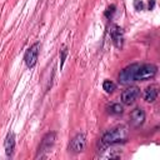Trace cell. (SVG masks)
I'll list each match as a JSON object with an SVG mask.
<instances>
[{"instance_id":"1","label":"cell","mask_w":160,"mask_h":160,"mask_svg":"<svg viewBox=\"0 0 160 160\" xmlns=\"http://www.w3.org/2000/svg\"><path fill=\"white\" fill-rule=\"evenodd\" d=\"M128 136H129V130L124 125H118L112 129H109L108 131L104 132V135L101 136V139L99 141V144L101 146V151H104V149L110 145L125 142L128 140Z\"/></svg>"},{"instance_id":"2","label":"cell","mask_w":160,"mask_h":160,"mask_svg":"<svg viewBox=\"0 0 160 160\" xmlns=\"http://www.w3.org/2000/svg\"><path fill=\"white\" fill-rule=\"evenodd\" d=\"M55 139H56V132L55 131H50L48 134L44 135L40 145H39V150L38 154L35 155V159H44L48 156V152L51 150V148L55 144Z\"/></svg>"},{"instance_id":"3","label":"cell","mask_w":160,"mask_h":160,"mask_svg":"<svg viewBox=\"0 0 160 160\" xmlns=\"http://www.w3.org/2000/svg\"><path fill=\"white\" fill-rule=\"evenodd\" d=\"M158 72V66L154 64H139L136 74H135V81H145L152 79Z\"/></svg>"},{"instance_id":"4","label":"cell","mask_w":160,"mask_h":160,"mask_svg":"<svg viewBox=\"0 0 160 160\" xmlns=\"http://www.w3.org/2000/svg\"><path fill=\"white\" fill-rule=\"evenodd\" d=\"M138 66H139V64L135 62V64H131V65H128L126 68H124L119 74V84L128 85V84L135 81V74H136Z\"/></svg>"},{"instance_id":"5","label":"cell","mask_w":160,"mask_h":160,"mask_svg":"<svg viewBox=\"0 0 160 160\" xmlns=\"http://www.w3.org/2000/svg\"><path fill=\"white\" fill-rule=\"evenodd\" d=\"M85 145H86V138H85V134L79 132V134H76V135L70 140L69 146H68V150H69V152L79 154V152H81V151H84Z\"/></svg>"},{"instance_id":"6","label":"cell","mask_w":160,"mask_h":160,"mask_svg":"<svg viewBox=\"0 0 160 160\" xmlns=\"http://www.w3.org/2000/svg\"><path fill=\"white\" fill-rule=\"evenodd\" d=\"M39 50H40V42H35L32 44L25 52L24 55V61L26 64V66L29 69L34 68L38 62V58H39Z\"/></svg>"},{"instance_id":"7","label":"cell","mask_w":160,"mask_h":160,"mask_svg":"<svg viewBox=\"0 0 160 160\" xmlns=\"http://www.w3.org/2000/svg\"><path fill=\"white\" fill-rule=\"evenodd\" d=\"M109 34H110L111 41L115 45V48L121 49L122 45H124V31H122V29L120 26L112 24L109 28Z\"/></svg>"},{"instance_id":"8","label":"cell","mask_w":160,"mask_h":160,"mask_svg":"<svg viewBox=\"0 0 160 160\" xmlns=\"http://www.w3.org/2000/svg\"><path fill=\"white\" fill-rule=\"evenodd\" d=\"M140 95V89L138 86H130L121 92V102L124 105H131L136 101Z\"/></svg>"},{"instance_id":"9","label":"cell","mask_w":160,"mask_h":160,"mask_svg":"<svg viewBox=\"0 0 160 160\" xmlns=\"http://www.w3.org/2000/svg\"><path fill=\"white\" fill-rule=\"evenodd\" d=\"M145 121V111L141 108H135L130 112V122L134 128H139Z\"/></svg>"},{"instance_id":"10","label":"cell","mask_w":160,"mask_h":160,"mask_svg":"<svg viewBox=\"0 0 160 160\" xmlns=\"http://www.w3.org/2000/svg\"><path fill=\"white\" fill-rule=\"evenodd\" d=\"M15 134L12 131H9L6 134V138H5V141H4V148H5V154L8 158H11L12 154H14V150H15Z\"/></svg>"},{"instance_id":"11","label":"cell","mask_w":160,"mask_h":160,"mask_svg":"<svg viewBox=\"0 0 160 160\" xmlns=\"http://www.w3.org/2000/svg\"><path fill=\"white\" fill-rule=\"evenodd\" d=\"M158 98V88L155 85H150L144 91V100L146 102H154Z\"/></svg>"},{"instance_id":"12","label":"cell","mask_w":160,"mask_h":160,"mask_svg":"<svg viewBox=\"0 0 160 160\" xmlns=\"http://www.w3.org/2000/svg\"><path fill=\"white\" fill-rule=\"evenodd\" d=\"M106 110L110 115H120V114H122L124 108L120 102H111L110 105H108Z\"/></svg>"},{"instance_id":"13","label":"cell","mask_w":160,"mask_h":160,"mask_svg":"<svg viewBox=\"0 0 160 160\" xmlns=\"http://www.w3.org/2000/svg\"><path fill=\"white\" fill-rule=\"evenodd\" d=\"M115 84L111 81V80H105L104 82H102V89L106 91V92H112L114 90H115Z\"/></svg>"},{"instance_id":"14","label":"cell","mask_w":160,"mask_h":160,"mask_svg":"<svg viewBox=\"0 0 160 160\" xmlns=\"http://www.w3.org/2000/svg\"><path fill=\"white\" fill-rule=\"evenodd\" d=\"M115 9H116V6H115L114 4L110 5V6H108V9L105 10V16H106L108 19H111L112 15H114V12H115Z\"/></svg>"},{"instance_id":"15","label":"cell","mask_w":160,"mask_h":160,"mask_svg":"<svg viewBox=\"0 0 160 160\" xmlns=\"http://www.w3.org/2000/svg\"><path fill=\"white\" fill-rule=\"evenodd\" d=\"M66 55H68V49H66V48H64V49L61 50V62H60V69H62V66H64V62H65Z\"/></svg>"},{"instance_id":"16","label":"cell","mask_w":160,"mask_h":160,"mask_svg":"<svg viewBox=\"0 0 160 160\" xmlns=\"http://www.w3.org/2000/svg\"><path fill=\"white\" fill-rule=\"evenodd\" d=\"M134 6H135L136 10H142L144 9V4L140 0H134Z\"/></svg>"},{"instance_id":"17","label":"cell","mask_w":160,"mask_h":160,"mask_svg":"<svg viewBox=\"0 0 160 160\" xmlns=\"http://www.w3.org/2000/svg\"><path fill=\"white\" fill-rule=\"evenodd\" d=\"M154 5H155V2H154V0H151V1H149V10H151V9L154 8Z\"/></svg>"}]
</instances>
